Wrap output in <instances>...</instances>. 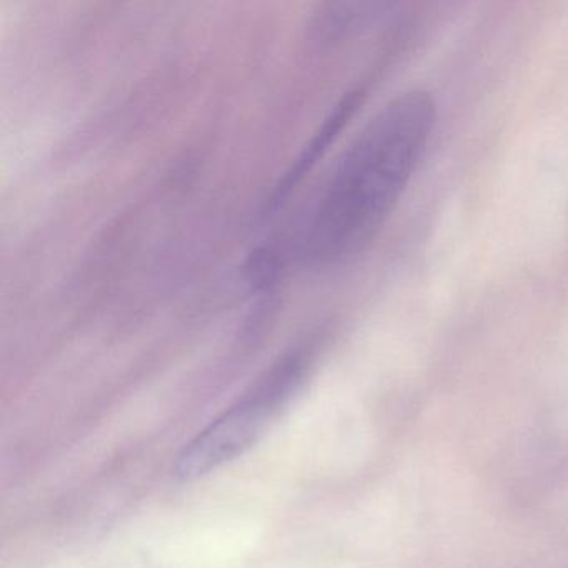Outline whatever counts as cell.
<instances>
[{"label": "cell", "instance_id": "cell-1", "mask_svg": "<svg viewBox=\"0 0 568 568\" xmlns=\"http://www.w3.org/2000/svg\"><path fill=\"white\" fill-rule=\"evenodd\" d=\"M435 112L430 92L410 89L364 125L308 209L298 237L302 261L345 264L377 237L427 149Z\"/></svg>", "mask_w": 568, "mask_h": 568}, {"label": "cell", "instance_id": "cell-2", "mask_svg": "<svg viewBox=\"0 0 568 568\" xmlns=\"http://www.w3.org/2000/svg\"><path fill=\"white\" fill-rule=\"evenodd\" d=\"M277 410L274 404L252 392L182 448L172 468L175 477L195 480L234 460L261 438Z\"/></svg>", "mask_w": 568, "mask_h": 568}]
</instances>
